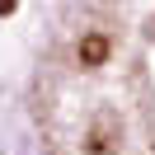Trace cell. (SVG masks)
Here are the masks:
<instances>
[{"instance_id":"cell-1","label":"cell","mask_w":155,"mask_h":155,"mask_svg":"<svg viewBox=\"0 0 155 155\" xmlns=\"http://www.w3.org/2000/svg\"><path fill=\"white\" fill-rule=\"evenodd\" d=\"M33 122L47 155H155V0H66Z\"/></svg>"}]
</instances>
